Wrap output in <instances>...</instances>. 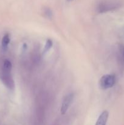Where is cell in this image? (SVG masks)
I'll return each mask as SVG.
<instances>
[{"instance_id": "cell-1", "label": "cell", "mask_w": 124, "mask_h": 125, "mask_svg": "<svg viewBox=\"0 0 124 125\" xmlns=\"http://www.w3.org/2000/svg\"><path fill=\"white\" fill-rule=\"evenodd\" d=\"M12 65L10 61L8 59L4 60L1 66L0 77L5 86L12 90L15 88V83L12 74Z\"/></svg>"}, {"instance_id": "cell-2", "label": "cell", "mask_w": 124, "mask_h": 125, "mask_svg": "<svg viewBox=\"0 0 124 125\" xmlns=\"http://www.w3.org/2000/svg\"><path fill=\"white\" fill-rule=\"evenodd\" d=\"M120 0H102L96 6V12L98 13H104L115 10L122 6Z\"/></svg>"}, {"instance_id": "cell-3", "label": "cell", "mask_w": 124, "mask_h": 125, "mask_svg": "<svg viewBox=\"0 0 124 125\" xmlns=\"http://www.w3.org/2000/svg\"><path fill=\"white\" fill-rule=\"evenodd\" d=\"M115 76L114 74H105L100 79L98 84L102 90H106L113 87L115 84Z\"/></svg>"}, {"instance_id": "cell-4", "label": "cell", "mask_w": 124, "mask_h": 125, "mask_svg": "<svg viewBox=\"0 0 124 125\" xmlns=\"http://www.w3.org/2000/svg\"><path fill=\"white\" fill-rule=\"evenodd\" d=\"M74 99V94L73 93H69L67 94L63 99L62 106H61V114L64 115L66 113L68 109L69 108L71 104L72 103L73 100Z\"/></svg>"}, {"instance_id": "cell-5", "label": "cell", "mask_w": 124, "mask_h": 125, "mask_svg": "<svg viewBox=\"0 0 124 125\" xmlns=\"http://www.w3.org/2000/svg\"><path fill=\"white\" fill-rule=\"evenodd\" d=\"M109 113L107 111H104L98 117L95 125H106L108 121Z\"/></svg>"}, {"instance_id": "cell-6", "label": "cell", "mask_w": 124, "mask_h": 125, "mask_svg": "<svg viewBox=\"0 0 124 125\" xmlns=\"http://www.w3.org/2000/svg\"><path fill=\"white\" fill-rule=\"evenodd\" d=\"M10 41V35L9 34H6L3 36L1 41V48L3 51H7L8 48V46L9 45Z\"/></svg>"}, {"instance_id": "cell-7", "label": "cell", "mask_w": 124, "mask_h": 125, "mask_svg": "<svg viewBox=\"0 0 124 125\" xmlns=\"http://www.w3.org/2000/svg\"><path fill=\"white\" fill-rule=\"evenodd\" d=\"M118 51L122 62L124 63V46L122 44H119L118 46Z\"/></svg>"}, {"instance_id": "cell-8", "label": "cell", "mask_w": 124, "mask_h": 125, "mask_svg": "<svg viewBox=\"0 0 124 125\" xmlns=\"http://www.w3.org/2000/svg\"><path fill=\"white\" fill-rule=\"evenodd\" d=\"M52 45H53V43L51 39H48V40H46V44H45L44 48L43 53H46L52 48Z\"/></svg>"}, {"instance_id": "cell-9", "label": "cell", "mask_w": 124, "mask_h": 125, "mask_svg": "<svg viewBox=\"0 0 124 125\" xmlns=\"http://www.w3.org/2000/svg\"><path fill=\"white\" fill-rule=\"evenodd\" d=\"M44 15L46 16V18H48L51 19L52 17V12L50 9L45 8L44 9Z\"/></svg>"}, {"instance_id": "cell-10", "label": "cell", "mask_w": 124, "mask_h": 125, "mask_svg": "<svg viewBox=\"0 0 124 125\" xmlns=\"http://www.w3.org/2000/svg\"><path fill=\"white\" fill-rule=\"evenodd\" d=\"M68 1H72V0H68Z\"/></svg>"}]
</instances>
